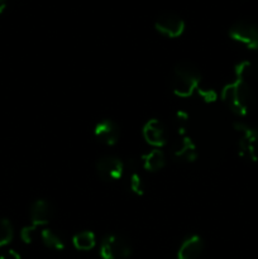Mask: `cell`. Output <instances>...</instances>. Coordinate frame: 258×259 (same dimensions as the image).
Returning a JSON list of instances; mask_svg holds the SVG:
<instances>
[{"label": "cell", "mask_w": 258, "mask_h": 259, "mask_svg": "<svg viewBox=\"0 0 258 259\" xmlns=\"http://www.w3.org/2000/svg\"><path fill=\"white\" fill-rule=\"evenodd\" d=\"M53 217V206L47 200H37L30 207V220L33 225L42 227L50 223Z\"/></svg>", "instance_id": "10"}, {"label": "cell", "mask_w": 258, "mask_h": 259, "mask_svg": "<svg viewBox=\"0 0 258 259\" xmlns=\"http://www.w3.org/2000/svg\"><path fill=\"white\" fill-rule=\"evenodd\" d=\"M40 238H42L43 243L47 245L48 248H52V249L56 250H62L65 248V244H63L62 239L58 237L56 233H53L52 230L45 229L40 233Z\"/></svg>", "instance_id": "15"}, {"label": "cell", "mask_w": 258, "mask_h": 259, "mask_svg": "<svg viewBox=\"0 0 258 259\" xmlns=\"http://www.w3.org/2000/svg\"><path fill=\"white\" fill-rule=\"evenodd\" d=\"M5 8H7V0H0V14L4 12Z\"/></svg>", "instance_id": "22"}, {"label": "cell", "mask_w": 258, "mask_h": 259, "mask_svg": "<svg viewBox=\"0 0 258 259\" xmlns=\"http://www.w3.org/2000/svg\"><path fill=\"white\" fill-rule=\"evenodd\" d=\"M230 38L250 50H258V25L248 20L237 22L229 29Z\"/></svg>", "instance_id": "4"}, {"label": "cell", "mask_w": 258, "mask_h": 259, "mask_svg": "<svg viewBox=\"0 0 258 259\" xmlns=\"http://www.w3.org/2000/svg\"><path fill=\"white\" fill-rule=\"evenodd\" d=\"M37 230H38V227L33 224L30 225V227L23 228L22 232H20V238H22L23 242L29 244V243H32L33 240L35 239V237H37Z\"/></svg>", "instance_id": "19"}, {"label": "cell", "mask_w": 258, "mask_h": 259, "mask_svg": "<svg viewBox=\"0 0 258 259\" xmlns=\"http://www.w3.org/2000/svg\"><path fill=\"white\" fill-rule=\"evenodd\" d=\"M201 75L199 68L191 62L177 63L172 76V90L180 98H189L199 89Z\"/></svg>", "instance_id": "2"}, {"label": "cell", "mask_w": 258, "mask_h": 259, "mask_svg": "<svg viewBox=\"0 0 258 259\" xmlns=\"http://www.w3.org/2000/svg\"><path fill=\"white\" fill-rule=\"evenodd\" d=\"M174 124L176 131L179 132L180 134H184L185 132H186L187 124H189V115H187V113H185V111L182 110L177 111L174 119Z\"/></svg>", "instance_id": "17"}, {"label": "cell", "mask_w": 258, "mask_h": 259, "mask_svg": "<svg viewBox=\"0 0 258 259\" xmlns=\"http://www.w3.org/2000/svg\"><path fill=\"white\" fill-rule=\"evenodd\" d=\"M131 253V244L120 235H108L100 244V255L103 259H125Z\"/></svg>", "instance_id": "3"}, {"label": "cell", "mask_w": 258, "mask_h": 259, "mask_svg": "<svg viewBox=\"0 0 258 259\" xmlns=\"http://www.w3.org/2000/svg\"><path fill=\"white\" fill-rule=\"evenodd\" d=\"M142 162H143V167L147 171L157 172L162 169L166 164V157L164 153L159 148H154L149 151L148 153L142 156Z\"/></svg>", "instance_id": "13"}, {"label": "cell", "mask_w": 258, "mask_h": 259, "mask_svg": "<svg viewBox=\"0 0 258 259\" xmlns=\"http://www.w3.org/2000/svg\"><path fill=\"white\" fill-rule=\"evenodd\" d=\"M96 171L104 181H118L123 176L124 164L118 157L104 156L96 162Z\"/></svg>", "instance_id": "5"}, {"label": "cell", "mask_w": 258, "mask_h": 259, "mask_svg": "<svg viewBox=\"0 0 258 259\" xmlns=\"http://www.w3.org/2000/svg\"><path fill=\"white\" fill-rule=\"evenodd\" d=\"M129 187L132 191L137 195H143L144 192V185L142 181V177L138 174H132L131 179H129Z\"/></svg>", "instance_id": "18"}, {"label": "cell", "mask_w": 258, "mask_h": 259, "mask_svg": "<svg viewBox=\"0 0 258 259\" xmlns=\"http://www.w3.org/2000/svg\"><path fill=\"white\" fill-rule=\"evenodd\" d=\"M204 250V242L199 235H191L180 245L177 259H197Z\"/></svg>", "instance_id": "11"}, {"label": "cell", "mask_w": 258, "mask_h": 259, "mask_svg": "<svg viewBox=\"0 0 258 259\" xmlns=\"http://www.w3.org/2000/svg\"><path fill=\"white\" fill-rule=\"evenodd\" d=\"M156 29L161 34L166 35L169 38H177L184 33L185 30V22L176 14L171 13H164L159 15L154 24Z\"/></svg>", "instance_id": "7"}, {"label": "cell", "mask_w": 258, "mask_h": 259, "mask_svg": "<svg viewBox=\"0 0 258 259\" xmlns=\"http://www.w3.org/2000/svg\"><path fill=\"white\" fill-rule=\"evenodd\" d=\"M72 243L76 249L90 250L96 244L95 234L93 232H90V230H83V232H80L73 235Z\"/></svg>", "instance_id": "14"}, {"label": "cell", "mask_w": 258, "mask_h": 259, "mask_svg": "<svg viewBox=\"0 0 258 259\" xmlns=\"http://www.w3.org/2000/svg\"><path fill=\"white\" fill-rule=\"evenodd\" d=\"M222 99L233 113L245 115L254 103V94L245 78L237 77L223 89Z\"/></svg>", "instance_id": "1"}, {"label": "cell", "mask_w": 258, "mask_h": 259, "mask_svg": "<svg viewBox=\"0 0 258 259\" xmlns=\"http://www.w3.org/2000/svg\"><path fill=\"white\" fill-rule=\"evenodd\" d=\"M0 259H22V258H20V255L18 254L15 250H7V252L3 253V254L0 255Z\"/></svg>", "instance_id": "21"}, {"label": "cell", "mask_w": 258, "mask_h": 259, "mask_svg": "<svg viewBox=\"0 0 258 259\" xmlns=\"http://www.w3.org/2000/svg\"><path fill=\"white\" fill-rule=\"evenodd\" d=\"M13 235H14V232H13V227L9 220L0 218V247L9 244L13 239Z\"/></svg>", "instance_id": "16"}, {"label": "cell", "mask_w": 258, "mask_h": 259, "mask_svg": "<svg viewBox=\"0 0 258 259\" xmlns=\"http://www.w3.org/2000/svg\"><path fill=\"white\" fill-rule=\"evenodd\" d=\"M199 94L206 101H214L217 99V93L214 90H202V89H199Z\"/></svg>", "instance_id": "20"}, {"label": "cell", "mask_w": 258, "mask_h": 259, "mask_svg": "<svg viewBox=\"0 0 258 259\" xmlns=\"http://www.w3.org/2000/svg\"><path fill=\"white\" fill-rule=\"evenodd\" d=\"M174 154L176 158L186 162H194L196 159V147L190 138H181L174 148Z\"/></svg>", "instance_id": "12"}, {"label": "cell", "mask_w": 258, "mask_h": 259, "mask_svg": "<svg viewBox=\"0 0 258 259\" xmlns=\"http://www.w3.org/2000/svg\"><path fill=\"white\" fill-rule=\"evenodd\" d=\"M95 136L101 143L106 146H114L120 138V129L118 124L109 119H104L95 126Z\"/></svg>", "instance_id": "9"}, {"label": "cell", "mask_w": 258, "mask_h": 259, "mask_svg": "<svg viewBox=\"0 0 258 259\" xmlns=\"http://www.w3.org/2000/svg\"><path fill=\"white\" fill-rule=\"evenodd\" d=\"M242 137L239 139V152L243 157L258 163V129L238 125Z\"/></svg>", "instance_id": "6"}, {"label": "cell", "mask_w": 258, "mask_h": 259, "mask_svg": "<svg viewBox=\"0 0 258 259\" xmlns=\"http://www.w3.org/2000/svg\"><path fill=\"white\" fill-rule=\"evenodd\" d=\"M143 137L147 143L153 147H162L167 143L166 129L157 119H151L144 124Z\"/></svg>", "instance_id": "8"}]
</instances>
